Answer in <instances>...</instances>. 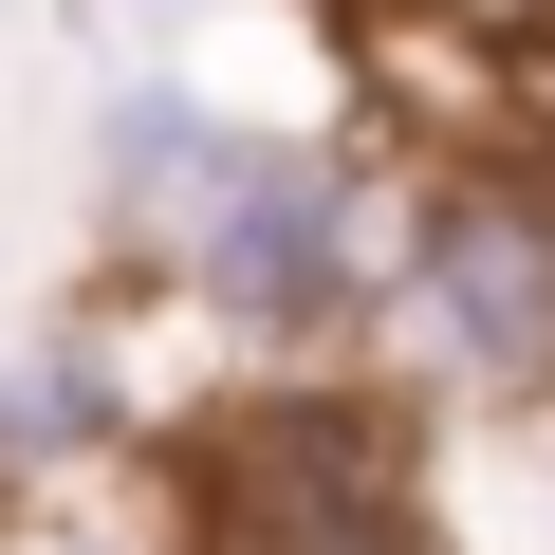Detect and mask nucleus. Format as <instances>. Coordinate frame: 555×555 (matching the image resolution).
I'll return each mask as SVG.
<instances>
[{"instance_id":"423d86ee","label":"nucleus","mask_w":555,"mask_h":555,"mask_svg":"<svg viewBox=\"0 0 555 555\" xmlns=\"http://www.w3.org/2000/svg\"><path fill=\"white\" fill-rule=\"evenodd\" d=\"M38 555H130V537H75V518H56V537H38Z\"/></svg>"},{"instance_id":"f03ea898","label":"nucleus","mask_w":555,"mask_h":555,"mask_svg":"<svg viewBox=\"0 0 555 555\" xmlns=\"http://www.w3.org/2000/svg\"><path fill=\"white\" fill-rule=\"evenodd\" d=\"M389 352H408L426 426H463V408H537V389H555V204H537V185L444 167V185L408 204Z\"/></svg>"},{"instance_id":"7ed1b4c3","label":"nucleus","mask_w":555,"mask_h":555,"mask_svg":"<svg viewBox=\"0 0 555 555\" xmlns=\"http://www.w3.org/2000/svg\"><path fill=\"white\" fill-rule=\"evenodd\" d=\"M222 149H241V112H222V93L130 75V93L93 112V222H112L130 259H167V241H185V204L222 185Z\"/></svg>"},{"instance_id":"20e7f679","label":"nucleus","mask_w":555,"mask_h":555,"mask_svg":"<svg viewBox=\"0 0 555 555\" xmlns=\"http://www.w3.org/2000/svg\"><path fill=\"white\" fill-rule=\"evenodd\" d=\"M112 444H130L112 334H38L20 371H0V481H75V463H112Z\"/></svg>"},{"instance_id":"39448f33","label":"nucleus","mask_w":555,"mask_h":555,"mask_svg":"<svg viewBox=\"0 0 555 555\" xmlns=\"http://www.w3.org/2000/svg\"><path fill=\"white\" fill-rule=\"evenodd\" d=\"M463 444H481V463L537 500V537H555V389H537V408H463Z\"/></svg>"},{"instance_id":"0eeeda50","label":"nucleus","mask_w":555,"mask_h":555,"mask_svg":"<svg viewBox=\"0 0 555 555\" xmlns=\"http://www.w3.org/2000/svg\"><path fill=\"white\" fill-rule=\"evenodd\" d=\"M481 20H500V0H481Z\"/></svg>"},{"instance_id":"f257e3e1","label":"nucleus","mask_w":555,"mask_h":555,"mask_svg":"<svg viewBox=\"0 0 555 555\" xmlns=\"http://www.w3.org/2000/svg\"><path fill=\"white\" fill-rule=\"evenodd\" d=\"M389 259H408V204H389L334 130H259V112H241V149H222V185L185 204V241H167L185 315L241 334V352H315V334L389 315Z\"/></svg>"}]
</instances>
